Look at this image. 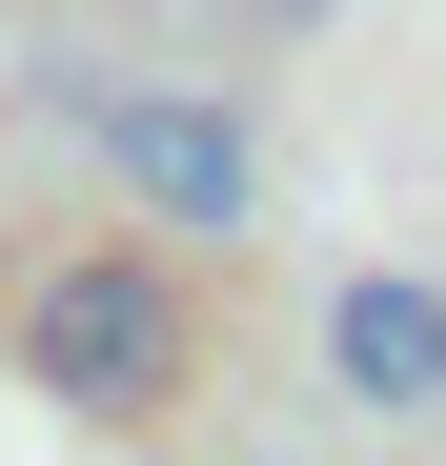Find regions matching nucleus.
Listing matches in <instances>:
<instances>
[{
	"label": "nucleus",
	"instance_id": "obj_3",
	"mask_svg": "<svg viewBox=\"0 0 446 466\" xmlns=\"http://www.w3.org/2000/svg\"><path fill=\"white\" fill-rule=\"evenodd\" d=\"M325 385H345V406H446V284L365 264V284L325 304Z\"/></svg>",
	"mask_w": 446,
	"mask_h": 466
},
{
	"label": "nucleus",
	"instance_id": "obj_2",
	"mask_svg": "<svg viewBox=\"0 0 446 466\" xmlns=\"http://www.w3.org/2000/svg\"><path fill=\"white\" fill-rule=\"evenodd\" d=\"M102 122V183H142V203H163V223H203V244H223V223H264V142L244 122H223V102H82Z\"/></svg>",
	"mask_w": 446,
	"mask_h": 466
},
{
	"label": "nucleus",
	"instance_id": "obj_1",
	"mask_svg": "<svg viewBox=\"0 0 446 466\" xmlns=\"http://www.w3.org/2000/svg\"><path fill=\"white\" fill-rule=\"evenodd\" d=\"M21 385H61V406H163L183 385V284L163 264H41L21 284Z\"/></svg>",
	"mask_w": 446,
	"mask_h": 466
}]
</instances>
